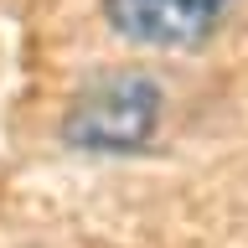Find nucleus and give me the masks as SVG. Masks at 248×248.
<instances>
[{"label": "nucleus", "mask_w": 248, "mask_h": 248, "mask_svg": "<svg viewBox=\"0 0 248 248\" xmlns=\"http://www.w3.org/2000/svg\"><path fill=\"white\" fill-rule=\"evenodd\" d=\"M166 93L150 73L114 67L78 88L62 114V140L78 155H140L160 129Z\"/></svg>", "instance_id": "1"}, {"label": "nucleus", "mask_w": 248, "mask_h": 248, "mask_svg": "<svg viewBox=\"0 0 248 248\" xmlns=\"http://www.w3.org/2000/svg\"><path fill=\"white\" fill-rule=\"evenodd\" d=\"M232 0H104V21L140 52H197Z\"/></svg>", "instance_id": "2"}]
</instances>
